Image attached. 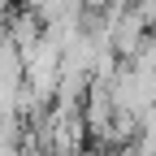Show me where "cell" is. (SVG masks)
<instances>
[{
    "mask_svg": "<svg viewBox=\"0 0 156 156\" xmlns=\"http://www.w3.org/2000/svg\"><path fill=\"white\" fill-rule=\"evenodd\" d=\"M130 9H134V13H139V17H143V22H147V26H156V0H134V5H130Z\"/></svg>",
    "mask_w": 156,
    "mask_h": 156,
    "instance_id": "1",
    "label": "cell"
}]
</instances>
